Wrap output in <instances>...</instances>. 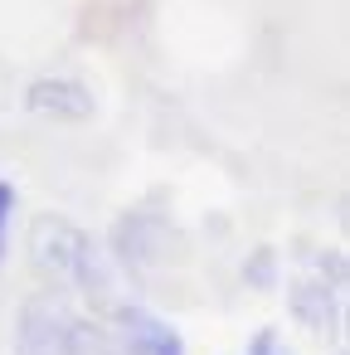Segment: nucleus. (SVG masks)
Here are the masks:
<instances>
[{
    "mask_svg": "<svg viewBox=\"0 0 350 355\" xmlns=\"http://www.w3.org/2000/svg\"><path fill=\"white\" fill-rule=\"evenodd\" d=\"M20 355H103V340L73 311L54 302H30L20 321Z\"/></svg>",
    "mask_w": 350,
    "mask_h": 355,
    "instance_id": "obj_2",
    "label": "nucleus"
},
{
    "mask_svg": "<svg viewBox=\"0 0 350 355\" xmlns=\"http://www.w3.org/2000/svg\"><path fill=\"white\" fill-rule=\"evenodd\" d=\"M10 214H15V190L0 180V253H6V229H10Z\"/></svg>",
    "mask_w": 350,
    "mask_h": 355,
    "instance_id": "obj_6",
    "label": "nucleus"
},
{
    "mask_svg": "<svg viewBox=\"0 0 350 355\" xmlns=\"http://www.w3.org/2000/svg\"><path fill=\"white\" fill-rule=\"evenodd\" d=\"M117 331H122V345L132 355H185V340L170 321H161L156 311L146 306H122L117 311Z\"/></svg>",
    "mask_w": 350,
    "mask_h": 355,
    "instance_id": "obj_3",
    "label": "nucleus"
},
{
    "mask_svg": "<svg viewBox=\"0 0 350 355\" xmlns=\"http://www.w3.org/2000/svg\"><path fill=\"white\" fill-rule=\"evenodd\" d=\"M30 243H35V258H40L49 272H59V277H69V282H78V287H98V292L107 287L103 258H98V248H93V239H88L83 229H73V224L44 214V219H35Z\"/></svg>",
    "mask_w": 350,
    "mask_h": 355,
    "instance_id": "obj_1",
    "label": "nucleus"
},
{
    "mask_svg": "<svg viewBox=\"0 0 350 355\" xmlns=\"http://www.w3.org/2000/svg\"><path fill=\"white\" fill-rule=\"evenodd\" d=\"M30 107H35V112H54V117L83 122V117L93 112V93H88L83 83H73V78H40V83L30 88Z\"/></svg>",
    "mask_w": 350,
    "mask_h": 355,
    "instance_id": "obj_4",
    "label": "nucleus"
},
{
    "mask_svg": "<svg viewBox=\"0 0 350 355\" xmlns=\"http://www.w3.org/2000/svg\"><path fill=\"white\" fill-rule=\"evenodd\" d=\"M248 355H292V350H287V340L277 331H258L253 345H248Z\"/></svg>",
    "mask_w": 350,
    "mask_h": 355,
    "instance_id": "obj_5",
    "label": "nucleus"
}]
</instances>
